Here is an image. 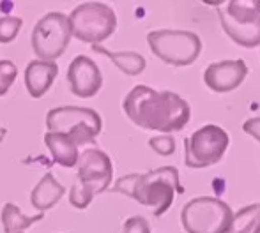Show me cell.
Instances as JSON below:
<instances>
[{
  "instance_id": "6da1fadb",
  "label": "cell",
  "mask_w": 260,
  "mask_h": 233,
  "mask_svg": "<svg viewBox=\"0 0 260 233\" xmlns=\"http://www.w3.org/2000/svg\"><path fill=\"white\" fill-rule=\"evenodd\" d=\"M127 119L142 129L174 133L184 129L189 122V104L175 92H157L145 85H137L129 90L122 103Z\"/></svg>"
},
{
  "instance_id": "7a4b0ae2",
  "label": "cell",
  "mask_w": 260,
  "mask_h": 233,
  "mask_svg": "<svg viewBox=\"0 0 260 233\" xmlns=\"http://www.w3.org/2000/svg\"><path fill=\"white\" fill-rule=\"evenodd\" d=\"M113 191L137 200L140 205L151 207L154 216L159 217L170 209L175 192H181L182 187L177 168L163 166L147 173H131L120 177L113 185Z\"/></svg>"
},
{
  "instance_id": "3957f363",
  "label": "cell",
  "mask_w": 260,
  "mask_h": 233,
  "mask_svg": "<svg viewBox=\"0 0 260 233\" xmlns=\"http://www.w3.org/2000/svg\"><path fill=\"white\" fill-rule=\"evenodd\" d=\"M48 133H58L68 136L76 147L94 143L103 129V120L92 108L58 106L52 108L46 115Z\"/></svg>"
},
{
  "instance_id": "277c9868",
  "label": "cell",
  "mask_w": 260,
  "mask_h": 233,
  "mask_svg": "<svg viewBox=\"0 0 260 233\" xmlns=\"http://www.w3.org/2000/svg\"><path fill=\"white\" fill-rule=\"evenodd\" d=\"M71 35L82 43L98 46L108 39L117 28L115 11L101 2H85L68 16Z\"/></svg>"
},
{
  "instance_id": "5b68a950",
  "label": "cell",
  "mask_w": 260,
  "mask_h": 233,
  "mask_svg": "<svg viewBox=\"0 0 260 233\" xmlns=\"http://www.w3.org/2000/svg\"><path fill=\"white\" fill-rule=\"evenodd\" d=\"M232 209L214 196H199L182 207L181 223L188 233H226Z\"/></svg>"
},
{
  "instance_id": "8992f818",
  "label": "cell",
  "mask_w": 260,
  "mask_h": 233,
  "mask_svg": "<svg viewBox=\"0 0 260 233\" xmlns=\"http://www.w3.org/2000/svg\"><path fill=\"white\" fill-rule=\"evenodd\" d=\"M151 52L165 64L186 67L193 64L202 52V41L195 32L189 30H154L147 34Z\"/></svg>"
},
{
  "instance_id": "52a82bcc",
  "label": "cell",
  "mask_w": 260,
  "mask_h": 233,
  "mask_svg": "<svg viewBox=\"0 0 260 233\" xmlns=\"http://www.w3.org/2000/svg\"><path fill=\"white\" fill-rule=\"evenodd\" d=\"M229 133L216 124L200 127L184 140V163L189 168H209L223 159Z\"/></svg>"
},
{
  "instance_id": "ba28073f",
  "label": "cell",
  "mask_w": 260,
  "mask_h": 233,
  "mask_svg": "<svg viewBox=\"0 0 260 233\" xmlns=\"http://www.w3.org/2000/svg\"><path fill=\"white\" fill-rule=\"evenodd\" d=\"M71 37L68 14L53 11V13L45 14L34 25L30 37L32 50L39 57V60L53 62L64 55Z\"/></svg>"
},
{
  "instance_id": "9c48e42d",
  "label": "cell",
  "mask_w": 260,
  "mask_h": 233,
  "mask_svg": "<svg viewBox=\"0 0 260 233\" xmlns=\"http://www.w3.org/2000/svg\"><path fill=\"white\" fill-rule=\"evenodd\" d=\"M257 6L258 4L226 2V6L218 11L226 35L244 48L260 46V11Z\"/></svg>"
},
{
  "instance_id": "30bf717a",
  "label": "cell",
  "mask_w": 260,
  "mask_h": 233,
  "mask_svg": "<svg viewBox=\"0 0 260 233\" xmlns=\"http://www.w3.org/2000/svg\"><path fill=\"white\" fill-rule=\"evenodd\" d=\"M78 178L76 180L89 189L94 196L106 191L113 180V166L108 154L100 148H87L78 158Z\"/></svg>"
},
{
  "instance_id": "8fae6325",
  "label": "cell",
  "mask_w": 260,
  "mask_h": 233,
  "mask_svg": "<svg viewBox=\"0 0 260 233\" xmlns=\"http://www.w3.org/2000/svg\"><path fill=\"white\" fill-rule=\"evenodd\" d=\"M68 83L73 96L89 99L94 97L103 87V74L101 69L92 58L78 55L71 60L68 67Z\"/></svg>"
},
{
  "instance_id": "7c38bea8",
  "label": "cell",
  "mask_w": 260,
  "mask_h": 233,
  "mask_svg": "<svg viewBox=\"0 0 260 233\" xmlns=\"http://www.w3.org/2000/svg\"><path fill=\"white\" fill-rule=\"evenodd\" d=\"M248 74L246 62L237 58V60H221L212 62L204 71V83L211 90L218 94H226L236 90L244 82Z\"/></svg>"
},
{
  "instance_id": "4fadbf2b",
  "label": "cell",
  "mask_w": 260,
  "mask_h": 233,
  "mask_svg": "<svg viewBox=\"0 0 260 233\" xmlns=\"http://www.w3.org/2000/svg\"><path fill=\"white\" fill-rule=\"evenodd\" d=\"M58 74V67L55 62L30 60L25 67V87L34 99L43 97L53 85Z\"/></svg>"
},
{
  "instance_id": "5bb4252c",
  "label": "cell",
  "mask_w": 260,
  "mask_h": 233,
  "mask_svg": "<svg viewBox=\"0 0 260 233\" xmlns=\"http://www.w3.org/2000/svg\"><path fill=\"white\" fill-rule=\"evenodd\" d=\"M66 187L53 177V173H46L41 180L36 184V187L30 192V203L39 212L50 210L55 203L60 202L64 196Z\"/></svg>"
},
{
  "instance_id": "9a60e30c",
  "label": "cell",
  "mask_w": 260,
  "mask_h": 233,
  "mask_svg": "<svg viewBox=\"0 0 260 233\" xmlns=\"http://www.w3.org/2000/svg\"><path fill=\"white\" fill-rule=\"evenodd\" d=\"M45 143H46V147H48L55 163H58V165L64 166V168H73V166H76L80 152H78V147H76L68 136L58 134V133H46Z\"/></svg>"
},
{
  "instance_id": "2e32d148",
  "label": "cell",
  "mask_w": 260,
  "mask_h": 233,
  "mask_svg": "<svg viewBox=\"0 0 260 233\" xmlns=\"http://www.w3.org/2000/svg\"><path fill=\"white\" fill-rule=\"evenodd\" d=\"M94 52L101 53V55L108 57L124 74L127 76H138L145 69V58L140 53L135 52H110V50L103 48V46H92Z\"/></svg>"
},
{
  "instance_id": "e0dca14e",
  "label": "cell",
  "mask_w": 260,
  "mask_h": 233,
  "mask_svg": "<svg viewBox=\"0 0 260 233\" xmlns=\"http://www.w3.org/2000/svg\"><path fill=\"white\" fill-rule=\"evenodd\" d=\"M41 219H43V214L25 216L20 207L14 205V203H6L2 207V212H0V221H2V228L6 233H21Z\"/></svg>"
},
{
  "instance_id": "ac0fdd59",
  "label": "cell",
  "mask_w": 260,
  "mask_h": 233,
  "mask_svg": "<svg viewBox=\"0 0 260 233\" xmlns=\"http://www.w3.org/2000/svg\"><path fill=\"white\" fill-rule=\"evenodd\" d=\"M226 233H260V203H251L237 210Z\"/></svg>"
},
{
  "instance_id": "d6986e66",
  "label": "cell",
  "mask_w": 260,
  "mask_h": 233,
  "mask_svg": "<svg viewBox=\"0 0 260 233\" xmlns=\"http://www.w3.org/2000/svg\"><path fill=\"white\" fill-rule=\"evenodd\" d=\"M23 20L18 16H2L0 18V45H9L18 37Z\"/></svg>"
},
{
  "instance_id": "ffe728a7",
  "label": "cell",
  "mask_w": 260,
  "mask_h": 233,
  "mask_svg": "<svg viewBox=\"0 0 260 233\" xmlns=\"http://www.w3.org/2000/svg\"><path fill=\"white\" fill-rule=\"evenodd\" d=\"M92 200H94V195L89 191V189L83 187L78 180L73 184L71 191H69V203H71L75 209H80V210L87 209Z\"/></svg>"
},
{
  "instance_id": "44dd1931",
  "label": "cell",
  "mask_w": 260,
  "mask_h": 233,
  "mask_svg": "<svg viewBox=\"0 0 260 233\" xmlns=\"http://www.w3.org/2000/svg\"><path fill=\"white\" fill-rule=\"evenodd\" d=\"M18 76V67L11 60H0V97L6 96Z\"/></svg>"
},
{
  "instance_id": "7402d4cb",
  "label": "cell",
  "mask_w": 260,
  "mask_h": 233,
  "mask_svg": "<svg viewBox=\"0 0 260 233\" xmlns=\"http://www.w3.org/2000/svg\"><path fill=\"white\" fill-rule=\"evenodd\" d=\"M149 147L159 156H172L175 152V140L170 134H159L149 140Z\"/></svg>"
},
{
  "instance_id": "603a6c76",
  "label": "cell",
  "mask_w": 260,
  "mask_h": 233,
  "mask_svg": "<svg viewBox=\"0 0 260 233\" xmlns=\"http://www.w3.org/2000/svg\"><path fill=\"white\" fill-rule=\"evenodd\" d=\"M120 233H151V226H149L147 219L140 216H133L129 219H126Z\"/></svg>"
},
{
  "instance_id": "cb8c5ba5",
  "label": "cell",
  "mask_w": 260,
  "mask_h": 233,
  "mask_svg": "<svg viewBox=\"0 0 260 233\" xmlns=\"http://www.w3.org/2000/svg\"><path fill=\"white\" fill-rule=\"evenodd\" d=\"M243 131L246 134H250L251 138L260 143V116H253V119H248L246 122L243 124Z\"/></svg>"
},
{
  "instance_id": "d4e9b609",
  "label": "cell",
  "mask_w": 260,
  "mask_h": 233,
  "mask_svg": "<svg viewBox=\"0 0 260 233\" xmlns=\"http://www.w3.org/2000/svg\"><path fill=\"white\" fill-rule=\"evenodd\" d=\"M2 136H4V131H2V129H0V140H2Z\"/></svg>"
}]
</instances>
